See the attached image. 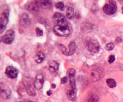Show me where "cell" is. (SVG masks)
<instances>
[{
  "label": "cell",
  "instance_id": "cell-4",
  "mask_svg": "<svg viewBox=\"0 0 123 102\" xmlns=\"http://www.w3.org/2000/svg\"><path fill=\"white\" fill-rule=\"evenodd\" d=\"M8 16H9L8 10H6L1 13V17H0V32L1 33L3 32L8 24Z\"/></svg>",
  "mask_w": 123,
  "mask_h": 102
},
{
  "label": "cell",
  "instance_id": "cell-2",
  "mask_svg": "<svg viewBox=\"0 0 123 102\" xmlns=\"http://www.w3.org/2000/svg\"><path fill=\"white\" fill-rule=\"evenodd\" d=\"M86 48L92 54H97L100 50L99 43L95 39L89 40L86 42Z\"/></svg>",
  "mask_w": 123,
  "mask_h": 102
},
{
  "label": "cell",
  "instance_id": "cell-25",
  "mask_svg": "<svg viewBox=\"0 0 123 102\" xmlns=\"http://www.w3.org/2000/svg\"><path fill=\"white\" fill-rule=\"evenodd\" d=\"M55 7L58 9H60V10H63L64 9V4L62 2H58L55 4Z\"/></svg>",
  "mask_w": 123,
  "mask_h": 102
},
{
  "label": "cell",
  "instance_id": "cell-26",
  "mask_svg": "<svg viewBox=\"0 0 123 102\" xmlns=\"http://www.w3.org/2000/svg\"><path fill=\"white\" fill-rule=\"evenodd\" d=\"M36 33L38 37H41L43 35V30H41L40 28H36Z\"/></svg>",
  "mask_w": 123,
  "mask_h": 102
},
{
  "label": "cell",
  "instance_id": "cell-27",
  "mask_svg": "<svg viewBox=\"0 0 123 102\" xmlns=\"http://www.w3.org/2000/svg\"><path fill=\"white\" fill-rule=\"evenodd\" d=\"M115 60V57L114 55H111L109 57V59H108V62L109 63L112 64L114 62V61Z\"/></svg>",
  "mask_w": 123,
  "mask_h": 102
},
{
  "label": "cell",
  "instance_id": "cell-5",
  "mask_svg": "<svg viewBox=\"0 0 123 102\" xmlns=\"http://www.w3.org/2000/svg\"><path fill=\"white\" fill-rule=\"evenodd\" d=\"M24 84L26 92L28 94V95L33 97L36 96V91L34 90V88L36 87L34 84L30 79L26 78H25L24 79Z\"/></svg>",
  "mask_w": 123,
  "mask_h": 102
},
{
  "label": "cell",
  "instance_id": "cell-28",
  "mask_svg": "<svg viewBox=\"0 0 123 102\" xmlns=\"http://www.w3.org/2000/svg\"><path fill=\"white\" fill-rule=\"evenodd\" d=\"M67 80H68V78H67V76H65L64 78H62V79H61V83L62 85H65V84H67Z\"/></svg>",
  "mask_w": 123,
  "mask_h": 102
},
{
  "label": "cell",
  "instance_id": "cell-20",
  "mask_svg": "<svg viewBox=\"0 0 123 102\" xmlns=\"http://www.w3.org/2000/svg\"><path fill=\"white\" fill-rule=\"evenodd\" d=\"M40 4V6L42 8H48L52 7V2L50 1H38Z\"/></svg>",
  "mask_w": 123,
  "mask_h": 102
},
{
  "label": "cell",
  "instance_id": "cell-17",
  "mask_svg": "<svg viewBox=\"0 0 123 102\" xmlns=\"http://www.w3.org/2000/svg\"><path fill=\"white\" fill-rule=\"evenodd\" d=\"M44 58H45V54H44V53L40 52L38 54H36V56L34 57V60L37 63L40 64L44 61Z\"/></svg>",
  "mask_w": 123,
  "mask_h": 102
},
{
  "label": "cell",
  "instance_id": "cell-18",
  "mask_svg": "<svg viewBox=\"0 0 123 102\" xmlns=\"http://www.w3.org/2000/svg\"><path fill=\"white\" fill-rule=\"evenodd\" d=\"M11 95V91L9 89H1V96L4 99H7Z\"/></svg>",
  "mask_w": 123,
  "mask_h": 102
},
{
  "label": "cell",
  "instance_id": "cell-32",
  "mask_svg": "<svg viewBox=\"0 0 123 102\" xmlns=\"http://www.w3.org/2000/svg\"><path fill=\"white\" fill-rule=\"evenodd\" d=\"M32 102V101H28V102Z\"/></svg>",
  "mask_w": 123,
  "mask_h": 102
},
{
  "label": "cell",
  "instance_id": "cell-12",
  "mask_svg": "<svg viewBox=\"0 0 123 102\" xmlns=\"http://www.w3.org/2000/svg\"><path fill=\"white\" fill-rule=\"evenodd\" d=\"M20 24L21 26L27 27L31 24V20L26 14H23L20 18Z\"/></svg>",
  "mask_w": 123,
  "mask_h": 102
},
{
  "label": "cell",
  "instance_id": "cell-24",
  "mask_svg": "<svg viewBox=\"0 0 123 102\" xmlns=\"http://www.w3.org/2000/svg\"><path fill=\"white\" fill-rule=\"evenodd\" d=\"M114 44L113 43H109L107 44H106L105 46V49L106 50H108V51H111V50H113L114 48Z\"/></svg>",
  "mask_w": 123,
  "mask_h": 102
},
{
  "label": "cell",
  "instance_id": "cell-6",
  "mask_svg": "<svg viewBox=\"0 0 123 102\" xmlns=\"http://www.w3.org/2000/svg\"><path fill=\"white\" fill-rule=\"evenodd\" d=\"M14 36H15V32L14 30H9L6 32V34L3 36H2L1 41L6 44H10L13 43L14 40Z\"/></svg>",
  "mask_w": 123,
  "mask_h": 102
},
{
  "label": "cell",
  "instance_id": "cell-30",
  "mask_svg": "<svg viewBox=\"0 0 123 102\" xmlns=\"http://www.w3.org/2000/svg\"><path fill=\"white\" fill-rule=\"evenodd\" d=\"M51 94H52V91H50V90H49V91H48V92H47V95H48V96H50Z\"/></svg>",
  "mask_w": 123,
  "mask_h": 102
},
{
  "label": "cell",
  "instance_id": "cell-9",
  "mask_svg": "<svg viewBox=\"0 0 123 102\" xmlns=\"http://www.w3.org/2000/svg\"><path fill=\"white\" fill-rule=\"evenodd\" d=\"M53 18L56 22L58 25H68L67 19L63 14L60 13H55L53 16Z\"/></svg>",
  "mask_w": 123,
  "mask_h": 102
},
{
  "label": "cell",
  "instance_id": "cell-14",
  "mask_svg": "<svg viewBox=\"0 0 123 102\" xmlns=\"http://www.w3.org/2000/svg\"><path fill=\"white\" fill-rule=\"evenodd\" d=\"M40 7V6L38 1H34L32 3L29 4L28 6V10L32 13H36V12H38V8Z\"/></svg>",
  "mask_w": 123,
  "mask_h": 102
},
{
  "label": "cell",
  "instance_id": "cell-10",
  "mask_svg": "<svg viewBox=\"0 0 123 102\" xmlns=\"http://www.w3.org/2000/svg\"><path fill=\"white\" fill-rule=\"evenodd\" d=\"M5 73L8 78L13 79L17 78L18 74H19V71L13 66H10L7 67Z\"/></svg>",
  "mask_w": 123,
  "mask_h": 102
},
{
  "label": "cell",
  "instance_id": "cell-3",
  "mask_svg": "<svg viewBox=\"0 0 123 102\" xmlns=\"http://www.w3.org/2000/svg\"><path fill=\"white\" fill-rule=\"evenodd\" d=\"M103 12L108 15H112L117 10V6L114 1H109V3L106 4L103 8Z\"/></svg>",
  "mask_w": 123,
  "mask_h": 102
},
{
  "label": "cell",
  "instance_id": "cell-16",
  "mask_svg": "<svg viewBox=\"0 0 123 102\" xmlns=\"http://www.w3.org/2000/svg\"><path fill=\"white\" fill-rule=\"evenodd\" d=\"M99 98L96 94L93 92H90L85 99V102H98Z\"/></svg>",
  "mask_w": 123,
  "mask_h": 102
},
{
  "label": "cell",
  "instance_id": "cell-23",
  "mask_svg": "<svg viewBox=\"0 0 123 102\" xmlns=\"http://www.w3.org/2000/svg\"><path fill=\"white\" fill-rule=\"evenodd\" d=\"M57 46L58 49L61 50V52H62L64 55H66V56H68V52H67V49H66V48L65 47L64 45L59 43V44H58Z\"/></svg>",
  "mask_w": 123,
  "mask_h": 102
},
{
  "label": "cell",
  "instance_id": "cell-21",
  "mask_svg": "<svg viewBox=\"0 0 123 102\" xmlns=\"http://www.w3.org/2000/svg\"><path fill=\"white\" fill-rule=\"evenodd\" d=\"M106 83L108 86H109L111 88H115L117 86V83L116 81L114 80V79H108L106 80Z\"/></svg>",
  "mask_w": 123,
  "mask_h": 102
},
{
  "label": "cell",
  "instance_id": "cell-13",
  "mask_svg": "<svg viewBox=\"0 0 123 102\" xmlns=\"http://www.w3.org/2000/svg\"><path fill=\"white\" fill-rule=\"evenodd\" d=\"M77 94V88H70L68 89L66 92L67 98L70 100H73L76 97Z\"/></svg>",
  "mask_w": 123,
  "mask_h": 102
},
{
  "label": "cell",
  "instance_id": "cell-31",
  "mask_svg": "<svg viewBox=\"0 0 123 102\" xmlns=\"http://www.w3.org/2000/svg\"><path fill=\"white\" fill-rule=\"evenodd\" d=\"M52 87L53 88H56V85L55 84H52Z\"/></svg>",
  "mask_w": 123,
  "mask_h": 102
},
{
  "label": "cell",
  "instance_id": "cell-29",
  "mask_svg": "<svg viewBox=\"0 0 123 102\" xmlns=\"http://www.w3.org/2000/svg\"><path fill=\"white\" fill-rule=\"evenodd\" d=\"M116 42H117V43H121V42H122V40H121V38H120V37H117V38H116Z\"/></svg>",
  "mask_w": 123,
  "mask_h": 102
},
{
  "label": "cell",
  "instance_id": "cell-33",
  "mask_svg": "<svg viewBox=\"0 0 123 102\" xmlns=\"http://www.w3.org/2000/svg\"><path fill=\"white\" fill-rule=\"evenodd\" d=\"M122 12H123V7H122Z\"/></svg>",
  "mask_w": 123,
  "mask_h": 102
},
{
  "label": "cell",
  "instance_id": "cell-11",
  "mask_svg": "<svg viewBox=\"0 0 123 102\" xmlns=\"http://www.w3.org/2000/svg\"><path fill=\"white\" fill-rule=\"evenodd\" d=\"M44 84V75L42 73H37L36 75V79L34 81V85L36 88L37 90H40L42 88Z\"/></svg>",
  "mask_w": 123,
  "mask_h": 102
},
{
  "label": "cell",
  "instance_id": "cell-19",
  "mask_svg": "<svg viewBox=\"0 0 123 102\" xmlns=\"http://www.w3.org/2000/svg\"><path fill=\"white\" fill-rule=\"evenodd\" d=\"M69 51H68V56H71V55H73L74 53L75 52L76 48V43L74 41H72L70 43L69 45Z\"/></svg>",
  "mask_w": 123,
  "mask_h": 102
},
{
  "label": "cell",
  "instance_id": "cell-7",
  "mask_svg": "<svg viewBox=\"0 0 123 102\" xmlns=\"http://www.w3.org/2000/svg\"><path fill=\"white\" fill-rule=\"evenodd\" d=\"M75 74L76 70L74 68H68L67 71V75L68 76V78L69 79L70 85L71 88H76V84L75 79Z\"/></svg>",
  "mask_w": 123,
  "mask_h": 102
},
{
  "label": "cell",
  "instance_id": "cell-15",
  "mask_svg": "<svg viewBox=\"0 0 123 102\" xmlns=\"http://www.w3.org/2000/svg\"><path fill=\"white\" fill-rule=\"evenodd\" d=\"M48 66H49V70L52 73H56L58 72L59 68V64L54 60H50L48 62Z\"/></svg>",
  "mask_w": 123,
  "mask_h": 102
},
{
  "label": "cell",
  "instance_id": "cell-8",
  "mask_svg": "<svg viewBox=\"0 0 123 102\" xmlns=\"http://www.w3.org/2000/svg\"><path fill=\"white\" fill-rule=\"evenodd\" d=\"M103 70L102 68L97 67L92 70L91 72V77L94 81H97L103 78Z\"/></svg>",
  "mask_w": 123,
  "mask_h": 102
},
{
  "label": "cell",
  "instance_id": "cell-22",
  "mask_svg": "<svg viewBox=\"0 0 123 102\" xmlns=\"http://www.w3.org/2000/svg\"><path fill=\"white\" fill-rule=\"evenodd\" d=\"M74 14V9L72 7H68L66 11V18L68 19H70L73 17Z\"/></svg>",
  "mask_w": 123,
  "mask_h": 102
},
{
  "label": "cell",
  "instance_id": "cell-1",
  "mask_svg": "<svg viewBox=\"0 0 123 102\" xmlns=\"http://www.w3.org/2000/svg\"><path fill=\"white\" fill-rule=\"evenodd\" d=\"M54 31L56 35L61 37H67L70 33V30L68 25H55Z\"/></svg>",
  "mask_w": 123,
  "mask_h": 102
}]
</instances>
